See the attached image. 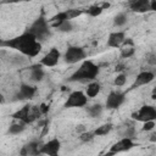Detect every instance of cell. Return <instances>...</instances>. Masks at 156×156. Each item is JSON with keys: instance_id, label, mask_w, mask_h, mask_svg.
I'll return each instance as SVG.
<instances>
[{"instance_id": "6da1fadb", "label": "cell", "mask_w": 156, "mask_h": 156, "mask_svg": "<svg viewBox=\"0 0 156 156\" xmlns=\"http://www.w3.org/2000/svg\"><path fill=\"white\" fill-rule=\"evenodd\" d=\"M0 46L7 48V49H13L27 57H35L41 51V43L28 30H26L21 35L11 38V39L1 40Z\"/></svg>"}, {"instance_id": "7a4b0ae2", "label": "cell", "mask_w": 156, "mask_h": 156, "mask_svg": "<svg viewBox=\"0 0 156 156\" xmlns=\"http://www.w3.org/2000/svg\"><path fill=\"white\" fill-rule=\"evenodd\" d=\"M99 74V66L91 60H84L78 69H76L69 77L68 82H93Z\"/></svg>"}, {"instance_id": "3957f363", "label": "cell", "mask_w": 156, "mask_h": 156, "mask_svg": "<svg viewBox=\"0 0 156 156\" xmlns=\"http://www.w3.org/2000/svg\"><path fill=\"white\" fill-rule=\"evenodd\" d=\"M50 24H49V21L45 20V17L43 16H39L30 26L29 28L27 29L29 33H32L39 41H43V40H46L49 37H50Z\"/></svg>"}, {"instance_id": "277c9868", "label": "cell", "mask_w": 156, "mask_h": 156, "mask_svg": "<svg viewBox=\"0 0 156 156\" xmlns=\"http://www.w3.org/2000/svg\"><path fill=\"white\" fill-rule=\"evenodd\" d=\"M85 57H87L85 50L80 46H77V45L68 46L65 51V55H63V60L68 65H74V63H78L80 61H84Z\"/></svg>"}, {"instance_id": "5b68a950", "label": "cell", "mask_w": 156, "mask_h": 156, "mask_svg": "<svg viewBox=\"0 0 156 156\" xmlns=\"http://www.w3.org/2000/svg\"><path fill=\"white\" fill-rule=\"evenodd\" d=\"M132 118L138 122L156 121V107L151 105H144L138 111L132 113Z\"/></svg>"}, {"instance_id": "8992f818", "label": "cell", "mask_w": 156, "mask_h": 156, "mask_svg": "<svg viewBox=\"0 0 156 156\" xmlns=\"http://www.w3.org/2000/svg\"><path fill=\"white\" fill-rule=\"evenodd\" d=\"M88 104V96L87 94H84L80 90H76L72 91L66 102H65V107L66 108H72V107H84Z\"/></svg>"}, {"instance_id": "52a82bcc", "label": "cell", "mask_w": 156, "mask_h": 156, "mask_svg": "<svg viewBox=\"0 0 156 156\" xmlns=\"http://www.w3.org/2000/svg\"><path fill=\"white\" fill-rule=\"evenodd\" d=\"M134 141L132 138H128V136H123L121 140H118L117 143H115L111 147H110V151L107 152V155H116V154H119V152H124V151H128L130 150L132 147H134Z\"/></svg>"}, {"instance_id": "ba28073f", "label": "cell", "mask_w": 156, "mask_h": 156, "mask_svg": "<svg viewBox=\"0 0 156 156\" xmlns=\"http://www.w3.org/2000/svg\"><path fill=\"white\" fill-rule=\"evenodd\" d=\"M124 99H126L124 93L118 91V90L117 91L113 90L107 95V99H106V102H105V107L107 110H116L124 102Z\"/></svg>"}, {"instance_id": "9c48e42d", "label": "cell", "mask_w": 156, "mask_h": 156, "mask_svg": "<svg viewBox=\"0 0 156 156\" xmlns=\"http://www.w3.org/2000/svg\"><path fill=\"white\" fill-rule=\"evenodd\" d=\"M61 57V52L57 48H51L40 60V65L44 67H54L58 63V60Z\"/></svg>"}, {"instance_id": "30bf717a", "label": "cell", "mask_w": 156, "mask_h": 156, "mask_svg": "<svg viewBox=\"0 0 156 156\" xmlns=\"http://www.w3.org/2000/svg\"><path fill=\"white\" fill-rule=\"evenodd\" d=\"M37 93V88L34 85H30V84H27V83H22L18 88V91L16 93L15 95V99L16 100H30Z\"/></svg>"}, {"instance_id": "8fae6325", "label": "cell", "mask_w": 156, "mask_h": 156, "mask_svg": "<svg viewBox=\"0 0 156 156\" xmlns=\"http://www.w3.org/2000/svg\"><path fill=\"white\" fill-rule=\"evenodd\" d=\"M60 147H61V141L58 139L54 138L46 143H43V146L40 149V154L49 155V156H56L60 151Z\"/></svg>"}, {"instance_id": "7c38bea8", "label": "cell", "mask_w": 156, "mask_h": 156, "mask_svg": "<svg viewBox=\"0 0 156 156\" xmlns=\"http://www.w3.org/2000/svg\"><path fill=\"white\" fill-rule=\"evenodd\" d=\"M129 9L136 13H145L150 10V0H128Z\"/></svg>"}, {"instance_id": "4fadbf2b", "label": "cell", "mask_w": 156, "mask_h": 156, "mask_svg": "<svg viewBox=\"0 0 156 156\" xmlns=\"http://www.w3.org/2000/svg\"><path fill=\"white\" fill-rule=\"evenodd\" d=\"M124 39H126V33L124 32H122V30L112 32V33H110V35L107 38V46H110V48H121Z\"/></svg>"}, {"instance_id": "5bb4252c", "label": "cell", "mask_w": 156, "mask_h": 156, "mask_svg": "<svg viewBox=\"0 0 156 156\" xmlns=\"http://www.w3.org/2000/svg\"><path fill=\"white\" fill-rule=\"evenodd\" d=\"M154 78H155V74H154L152 72H150V71H141V72L136 76L135 80H134V84L132 85V88L146 85V84L151 83V82L154 80Z\"/></svg>"}, {"instance_id": "9a60e30c", "label": "cell", "mask_w": 156, "mask_h": 156, "mask_svg": "<svg viewBox=\"0 0 156 156\" xmlns=\"http://www.w3.org/2000/svg\"><path fill=\"white\" fill-rule=\"evenodd\" d=\"M43 146V143L38 141V140H33L29 141L28 144H26L22 150L20 151L21 155H40V149Z\"/></svg>"}, {"instance_id": "2e32d148", "label": "cell", "mask_w": 156, "mask_h": 156, "mask_svg": "<svg viewBox=\"0 0 156 156\" xmlns=\"http://www.w3.org/2000/svg\"><path fill=\"white\" fill-rule=\"evenodd\" d=\"M28 73H29V79L32 82H41L44 76H45V72H44L43 66L40 63L30 66L28 68Z\"/></svg>"}, {"instance_id": "e0dca14e", "label": "cell", "mask_w": 156, "mask_h": 156, "mask_svg": "<svg viewBox=\"0 0 156 156\" xmlns=\"http://www.w3.org/2000/svg\"><path fill=\"white\" fill-rule=\"evenodd\" d=\"M68 20V16H67V12L66 11H61L58 13H56L55 16H52L50 20H49V24L51 28H58L65 21Z\"/></svg>"}, {"instance_id": "ac0fdd59", "label": "cell", "mask_w": 156, "mask_h": 156, "mask_svg": "<svg viewBox=\"0 0 156 156\" xmlns=\"http://www.w3.org/2000/svg\"><path fill=\"white\" fill-rule=\"evenodd\" d=\"M26 123L24 122H21V121H17L16 119V122H13L10 127H9V130H7V133L9 134H11V135H18V134H21L24 129H26Z\"/></svg>"}, {"instance_id": "d6986e66", "label": "cell", "mask_w": 156, "mask_h": 156, "mask_svg": "<svg viewBox=\"0 0 156 156\" xmlns=\"http://www.w3.org/2000/svg\"><path fill=\"white\" fill-rule=\"evenodd\" d=\"M100 90H101L100 83H98V82H91V83L88 84V87H87V89H85V94H87L88 98H95V96L100 93Z\"/></svg>"}, {"instance_id": "ffe728a7", "label": "cell", "mask_w": 156, "mask_h": 156, "mask_svg": "<svg viewBox=\"0 0 156 156\" xmlns=\"http://www.w3.org/2000/svg\"><path fill=\"white\" fill-rule=\"evenodd\" d=\"M113 129V124L112 123H105V124H101L95 130H94V134L96 136H102V135H107L111 130Z\"/></svg>"}, {"instance_id": "44dd1931", "label": "cell", "mask_w": 156, "mask_h": 156, "mask_svg": "<svg viewBox=\"0 0 156 156\" xmlns=\"http://www.w3.org/2000/svg\"><path fill=\"white\" fill-rule=\"evenodd\" d=\"M135 54V46L134 45H124L121 46V57L122 58H129Z\"/></svg>"}, {"instance_id": "7402d4cb", "label": "cell", "mask_w": 156, "mask_h": 156, "mask_svg": "<svg viewBox=\"0 0 156 156\" xmlns=\"http://www.w3.org/2000/svg\"><path fill=\"white\" fill-rule=\"evenodd\" d=\"M102 110H104V107H102V105H101V104H94L93 106H90V107H88V108H87L88 113H89V115H90V117H93V118L99 117V116L102 113Z\"/></svg>"}, {"instance_id": "603a6c76", "label": "cell", "mask_w": 156, "mask_h": 156, "mask_svg": "<svg viewBox=\"0 0 156 156\" xmlns=\"http://www.w3.org/2000/svg\"><path fill=\"white\" fill-rule=\"evenodd\" d=\"M127 21H128L127 15L123 13V12H119V13H117V15L115 16V18H113V24H115L116 27H123V26L127 23Z\"/></svg>"}, {"instance_id": "cb8c5ba5", "label": "cell", "mask_w": 156, "mask_h": 156, "mask_svg": "<svg viewBox=\"0 0 156 156\" xmlns=\"http://www.w3.org/2000/svg\"><path fill=\"white\" fill-rule=\"evenodd\" d=\"M102 11L104 10H102V7L100 5H91V6L88 7L87 13L89 16H91V17H98V16H100L102 13Z\"/></svg>"}, {"instance_id": "d4e9b609", "label": "cell", "mask_w": 156, "mask_h": 156, "mask_svg": "<svg viewBox=\"0 0 156 156\" xmlns=\"http://www.w3.org/2000/svg\"><path fill=\"white\" fill-rule=\"evenodd\" d=\"M95 136H96V135L94 134V132H83V133H80L79 139H80L82 143H89V141H91Z\"/></svg>"}, {"instance_id": "484cf974", "label": "cell", "mask_w": 156, "mask_h": 156, "mask_svg": "<svg viewBox=\"0 0 156 156\" xmlns=\"http://www.w3.org/2000/svg\"><path fill=\"white\" fill-rule=\"evenodd\" d=\"M66 12H67L68 20H73V18L79 17L83 13V10L82 9H68V10H66Z\"/></svg>"}, {"instance_id": "4316f807", "label": "cell", "mask_w": 156, "mask_h": 156, "mask_svg": "<svg viewBox=\"0 0 156 156\" xmlns=\"http://www.w3.org/2000/svg\"><path fill=\"white\" fill-rule=\"evenodd\" d=\"M57 29H58L60 32H62V33H68V32H71V30L73 29V24H72L71 20H67V21H65Z\"/></svg>"}, {"instance_id": "83f0119b", "label": "cell", "mask_w": 156, "mask_h": 156, "mask_svg": "<svg viewBox=\"0 0 156 156\" xmlns=\"http://www.w3.org/2000/svg\"><path fill=\"white\" fill-rule=\"evenodd\" d=\"M126 82H127V76H126L124 73L117 74V77L113 79V84H115L116 87H123V85L126 84Z\"/></svg>"}, {"instance_id": "f1b7e54d", "label": "cell", "mask_w": 156, "mask_h": 156, "mask_svg": "<svg viewBox=\"0 0 156 156\" xmlns=\"http://www.w3.org/2000/svg\"><path fill=\"white\" fill-rule=\"evenodd\" d=\"M155 121H146V122H143V127H141V130L144 132H150L155 128Z\"/></svg>"}, {"instance_id": "f546056e", "label": "cell", "mask_w": 156, "mask_h": 156, "mask_svg": "<svg viewBox=\"0 0 156 156\" xmlns=\"http://www.w3.org/2000/svg\"><path fill=\"white\" fill-rule=\"evenodd\" d=\"M39 110H40L41 115H46V113L49 112V106H48L46 104H40V106H39Z\"/></svg>"}, {"instance_id": "4dcf8cb0", "label": "cell", "mask_w": 156, "mask_h": 156, "mask_svg": "<svg viewBox=\"0 0 156 156\" xmlns=\"http://www.w3.org/2000/svg\"><path fill=\"white\" fill-rule=\"evenodd\" d=\"M134 133H135V130H134V128H127V130H126V133L123 134V136H128V138H133V136H134Z\"/></svg>"}, {"instance_id": "1f68e13d", "label": "cell", "mask_w": 156, "mask_h": 156, "mask_svg": "<svg viewBox=\"0 0 156 156\" xmlns=\"http://www.w3.org/2000/svg\"><path fill=\"white\" fill-rule=\"evenodd\" d=\"M124 45H134V40L132 38H126L122 43V46H124Z\"/></svg>"}, {"instance_id": "d6a6232c", "label": "cell", "mask_w": 156, "mask_h": 156, "mask_svg": "<svg viewBox=\"0 0 156 156\" xmlns=\"http://www.w3.org/2000/svg\"><path fill=\"white\" fill-rule=\"evenodd\" d=\"M33 0H4L2 4H10V2H29Z\"/></svg>"}, {"instance_id": "836d02e7", "label": "cell", "mask_w": 156, "mask_h": 156, "mask_svg": "<svg viewBox=\"0 0 156 156\" xmlns=\"http://www.w3.org/2000/svg\"><path fill=\"white\" fill-rule=\"evenodd\" d=\"M147 62H149L150 65H156V55L151 54V55L149 56V58H147Z\"/></svg>"}, {"instance_id": "e575fe53", "label": "cell", "mask_w": 156, "mask_h": 156, "mask_svg": "<svg viewBox=\"0 0 156 156\" xmlns=\"http://www.w3.org/2000/svg\"><path fill=\"white\" fill-rule=\"evenodd\" d=\"M124 65H122V63H119V65H116V67H115V71L116 72H122V71H124Z\"/></svg>"}, {"instance_id": "d590c367", "label": "cell", "mask_w": 156, "mask_h": 156, "mask_svg": "<svg viewBox=\"0 0 156 156\" xmlns=\"http://www.w3.org/2000/svg\"><path fill=\"white\" fill-rule=\"evenodd\" d=\"M150 10L156 11V0H150Z\"/></svg>"}, {"instance_id": "8d00e7d4", "label": "cell", "mask_w": 156, "mask_h": 156, "mask_svg": "<svg viewBox=\"0 0 156 156\" xmlns=\"http://www.w3.org/2000/svg\"><path fill=\"white\" fill-rule=\"evenodd\" d=\"M149 140H150L151 143H156V132H152V133L150 134V136H149Z\"/></svg>"}, {"instance_id": "74e56055", "label": "cell", "mask_w": 156, "mask_h": 156, "mask_svg": "<svg viewBox=\"0 0 156 156\" xmlns=\"http://www.w3.org/2000/svg\"><path fill=\"white\" fill-rule=\"evenodd\" d=\"M100 6L102 7V10H106V9H108L111 5H110V2H107V1H105V2H102V4H100Z\"/></svg>"}, {"instance_id": "f35d334b", "label": "cell", "mask_w": 156, "mask_h": 156, "mask_svg": "<svg viewBox=\"0 0 156 156\" xmlns=\"http://www.w3.org/2000/svg\"><path fill=\"white\" fill-rule=\"evenodd\" d=\"M152 99H156V85L152 89Z\"/></svg>"}]
</instances>
